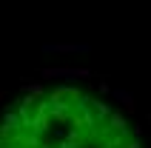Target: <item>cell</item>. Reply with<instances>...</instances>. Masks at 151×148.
Returning <instances> with one entry per match:
<instances>
[{
	"label": "cell",
	"instance_id": "1",
	"mask_svg": "<svg viewBox=\"0 0 151 148\" xmlns=\"http://www.w3.org/2000/svg\"><path fill=\"white\" fill-rule=\"evenodd\" d=\"M0 148H143L126 117L80 88H34L0 120Z\"/></svg>",
	"mask_w": 151,
	"mask_h": 148
},
{
	"label": "cell",
	"instance_id": "2",
	"mask_svg": "<svg viewBox=\"0 0 151 148\" xmlns=\"http://www.w3.org/2000/svg\"><path fill=\"white\" fill-rule=\"evenodd\" d=\"M43 51H57V54H66V51H88L86 46H46Z\"/></svg>",
	"mask_w": 151,
	"mask_h": 148
}]
</instances>
